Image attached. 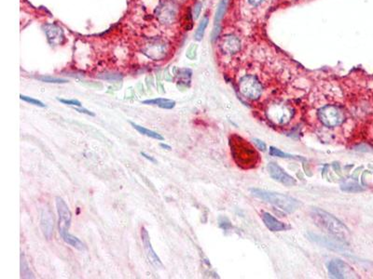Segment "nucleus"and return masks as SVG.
<instances>
[{
  "label": "nucleus",
  "mask_w": 373,
  "mask_h": 279,
  "mask_svg": "<svg viewBox=\"0 0 373 279\" xmlns=\"http://www.w3.org/2000/svg\"><path fill=\"white\" fill-rule=\"evenodd\" d=\"M219 31H220V27H219V25H218V24H215L214 30L212 32V41H214L215 39H217L218 34H219Z\"/></svg>",
  "instance_id": "29"
},
{
  "label": "nucleus",
  "mask_w": 373,
  "mask_h": 279,
  "mask_svg": "<svg viewBox=\"0 0 373 279\" xmlns=\"http://www.w3.org/2000/svg\"><path fill=\"white\" fill-rule=\"evenodd\" d=\"M239 93L246 101L258 102L264 96V88L255 75H244L238 81Z\"/></svg>",
  "instance_id": "5"
},
{
  "label": "nucleus",
  "mask_w": 373,
  "mask_h": 279,
  "mask_svg": "<svg viewBox=\"0 0 373 279\" xmlns=\"http://www.w3.org/2000/svg\"><path fill=\"white\" fill-rule=\"evenodd\" d=\"M228 3H229V0H221L220 3L218 4V7H217V9L215 11V16H214L215 24H218L220 23V21L222 20L223 17L226 13L227 8H228Z\"/></svg>",
  "instance_id": "18"
},
{
  "label": "nucleus",
  "mask_w": 373,
  "mask_h": 279,
  "mask_svg": "<svg viewBox=\"0 0 373 279\" xmlns=\"http://www.w3.org/2000/svg\"><path fill=\"white\" fill-rule=\"evenodd\" d=\"M251 194L255 195L258 198H261L263 201L268 202L274 206H276L279 209H283L286 212H294L299 209L301 203L295 199L293 197H290L285 194H278L274 192H269L266 190H262L258 188L250 189Z\"/></svg>",
  "instance_id": "4"
},
{
  "label": "nucleus",
  "mask_w": 373,
  "mask_h": 279,
  "mask_svg": "<svg viewBox=\"0 0 373 279\" xmlns=\"http://www.w3.org/2000/svg\"><path fill=\"white\" fill-rule=\"evenodd\" d=\"M270 155H272V156H278V157H291V158L293 157L292 155H287L286 153L282 152L281 150L273 147V146L270 148Z\"/></svg>",
  "instance_id": "24"
},
{
  "label": "nucleus",
  "mask_w": 373,
  "mask_h": 279,
  "mask_svg": "<svg viewBox=\"0 0 373 279\" xmlns=\"http://www.w3.org/2000/svg\"><path fill=\"white\" fill-rule=\"evenodd\" d=\"M45 33L48 38L49 42L52 45H60L65 41L64 32L62 28L55 24H46Z\"/></svg>",
  "instance_id": "9"
},
{
  "label": "nucleus",
  "mask_w": 373,
  "mask_h": 279,
  "mask_svg": "<svg viewBox=\"0 0 373 279\" xmlns=\"http://www.w3.org/2000/svg\"><path fill=\"white\" fill-rule=\"evenodd\" d=\"M312 217L314 218L317 225L325 230L326 232L339 237L340 239H346L349 235V230L342 225L337 218L329 214L325 210L315 209L312 212Z\"/></svg>",
  "instance_id": "3"
},
{
  "label": "nucleus",
  "mask_w": 373,
  "mask_h": 279,
  "mask_svg": "<svg viewBox=\"0 0 373 279\" xmlns=\"http://www.w3.org/2000/svg\"><path fill=\"white\" fill-rule=\"evenodd\" d=\"M75 110H76L77 112H80L81 114H85V115H88V116H96V114H95V113L89 111L87 109L83 108V107H77V108H75Z\"/></svg>",
  "instance_id": "28"
},
{
  "label": "nucleus",
  "mask_w": 373,
  "mask_h": 279,
  "mask_svg": "<svg viewBox=\"0 0 373 279\" xmlns=\"http://www.w3.org/2000/svg\"><path fill=\"white\" fill-rule=\"evenodd\" d=\"M208 23H209V19H208V17H207V16L204 17V19L201 21V23L199 24L198 28H197V30H196V33H195V39H196V40H198V41L202 40L203 37H204V35H205V31H206V29H207Z\"/></svg>",
  "instance_id": "20"
},
{
  "label": "nucleus",
  "mask_w": 373,
  "mask_h": 279,
  "mask_svg": "<svg viewBox=\"0 0 373 279\" xmlns=\"http://www.w3.org/2000/svg\"><path fill=\"white\" fill-rule=\"evenodd\" d=\"M229 144L232 159L239 169L251 171L260 167L261 155L247 140L237 133H232L229 137Z\"/></svg>",
  "instance_id": "2"
},
{
  "label": "nucleus",
  "mask_w": 373,
  "mask_h": 279,
  "mask_svg": "<svg viewBox=\"0 0 373 279\" xmlns=\"http://www.w3.org/2000/svg\"><path fill=\"white\" fill-rule=\"evenodd\" d=\"M20 98H21V100L26 101V102H28V103H30V104H33V105H37V106H40V107H42V108L46 107V105H45L42 101L38 100V99H34V98L28 97V96H25V95H23V94L20 95Z\"/></svg>",
  "instance_id": "22"
},
{
  "label": "nucleus",
  "mask_w": 373,
  "mask_h": 279,
  "mask_svg": "<svg viewBox=\"0 0 373 279\" xmlns=\"http://www.w3.org/2000/svg\"><path fill=\"white\" fill-rule=\"evenodd\" d=\"M268 170H269L270 177L279 183L286 186H293L297 185L296 180L289 174H287L280 166H278L277 164L270 162L268 165Z\"/></svg>",
  "instance_id": "8"
},
{
  "label": "nucleus",
  "mask_w": 373,
  "mask_h": 279,
  "mask_svg": "<svg viewBox=\"0 0 373 279\" xmlns=\"http://www.w3.org/2000/svg\"><path fill=\"white\" fill-rule=\"evenodd\" d=\"M262 120L278 131L292 130L302 121L303 114L287 100L274 101L260 110Z\"/></svg>",
  "instance_id": "1"
},
{
  "label": "nucleus",
  "mask_w": 373,
  "mask_h": 279,
  "mask_svg": "<svg viewBox=\"0 0 373 279\" xmlns=\"http://www.w3.org/2000/svg\"><path fill=\"white\" fill-rule=\"evenodd\" d=\"M255 142H256L257 147L259 148L260 150H262V151H265L266 150V144L263 141H262L261 140H255Z\"/></svg>",
  "instance_id": "30"
},
{
  "label": "nucleus",
  "mask_w": 373,
  "mask_h": 279,
  "mask_svg": "<svg viewBox=\"0 0 373 279\" xmlns=\"http://www.w3.org/2000/svg\"><path fill=\"white\" fill-rule=\"evenodd\" d=\"M141 239H142V243H143L145 253L147 255L148 260L151 262V264L156 268L162 267V263H161L159 256L157 255V253L154 251V249L152 248L150 234H149V232L145 227L141 228Z\"/></svg>",
  "instance_id": "7"
},
{
  "label": "nucleus",
  "mask_w": 373,
  "mask_h": 279,
  "mask_svg": "<svg viewBox=\"0 0 373 279\" xmlns=\"http://www.w3.org/2000/svg\"><path fill=\"white\" fill-rule=\"evenodd\" d=\"M197 48H198V46L196 44H191V46H189L188 49H187L186 56L190 60H194L196 58V55H197Z\"/></svg>",
  "instance_id": "23"
},
{
  "label": "nucleus",
  "mask_w": 373,
  "mask_h": 279,
  "mask_svg": "<svg viewBox=\"0 0 373 279\" xmlns=\"http://www.w3.org/2000/svg\"><path fill=\"white\" fill-rule=\"evenodd\" d=\"M163 74H164V80H166V81H171V80L173 79V77H172V75H170L169 69H168V68L164 71Z\"/></svg>",
  "instance_id": "32"
},
{
  "label": "nucleus",
  "mask_w": 373,
  "mask_h": 279,
  "mask_svg": "<svg viewBox=\"0 0 373 279\" xmlns=\"http://www.w3.org/2000/svg\"><path fill=\"white\" fill-rule=\"evenodd\" d=\"M329 274L336 279H344L347 278L350 272V267L341 260H333L328 264Z\"/></svg>",
  "instance_id": "10"
},
{
  "label": "nucleus",
  "mask_w": 373,
  "mask_h": 279,
  "mask_svg": "<svg viewBox=\"0 0 373 279\" xmlns=\"http://www.w3.org/2000/svg\"><path fill=\"white\" fill-rule=\"evenodd\" d=\"M21 278L22 279H34V274H33L29 265L27 264L24 256L21 255Z\"/></svg>",
  "instance_id": "19"
},
{
  "label": "nucleus",
  "mask_w": 373,
  "mask_h": 279,
  "mask_svg": "<svg viewBox=\"0 0 373 279\" xmlns=\"http://www.w3.org/2000/svg\"><path fill=\"white\" fill-rule=\"evenodd\" d=\"M262 220L265 225L272 232H279V231H285L287 229L286 225L281 222H279L277 219L271 216L268 212L262 213Z\"/></svg>",
  "instance_id": "13"
},
{
  "label": "nucleus",
  "mask_w": 373,
  "mask_h": 279,
  "mask_svg": "<svg viewBox=\"0 0 373 279\" xmlns=\"http://www.w3.org/2000/svg\"><path fill=\"white\" fill-rule=\"evenodd\" d=\"M53 215L50 211H45L42 214L41 220V226L43 229V232L46 235L48 239H51L53 233Z\"/></svg>",
  "instance_id": "14"
},
{
  "label": "nucleus",
  "mask_w": 373,
  "mask_h": 279,
  "mask_svg": "<svg viewBox=\"0 0 373 279\" xmlns=\"http://www.w3.org/2000/svg\"><path fill=\"white\" fill-rule=\"evenodd\" d=\"M56 208L58 211V227L59 232L68 231L70 225H71L72 213L70 209L68 208L67 204L64 199L60 196L56 197Z\"/></svg>",
  "instance_id": "6"
},
{
  "label": "nucleus",
  "mask_w": 373,
  "mask_h": 279,
  "mask_svg": "<svg viewBox=\"0 0 373 279\" xmlns=\"http://www.w3.org/2000/svg\"><path fill=\"white\" fill-rule=\"evenodd\" d=\"M99 78L110 81V80H118L119 78H121V77L119 75H114V74H106L105 76H100Z\"/></svg>",
  "instance_id": "27"
},
{
  "label": "nucleus",
  "mask_w": 373,
  "mask_h": 279,
  "mask_svg": "<svg viewBox=\"0 0 373 279\" xmlns=\"http://www.w3.org/2000/svg\"><path fill=\"white\" fill-rule=\"evenodd\" d=\"M201 10H202V3L201 2H197L194 5V8H193V17H194V19H198L199 15L201 13Z\"/></svg>",
  "instance_id": "26"
},
{
  "label": "nucleus",
  "mask_w": 373,
  "mask_h": 279,
  "mask_svg": "<svg viewBox=\"0 0 373 279\" xmlns=\"http://www.w3.org/2000/svg\"><path fill=\"white\" fill-rule=\"evenodd\" d=\"M248 1H249V3H250L251 5H253V6H258V5H260V4L262 3L263 0H248Z\"/></svg>",
  "instance_id": "33"
},
{
  "label": "nucleus",
  "mask_w": 373,
  "mask_h": 279,
  "mask_svg": "<svg viewBox=\"0 0 373 279\" xmlns=\"http://www.w3.org/2000/svg\"><path fill=\"white\" fill-rule=\"evenodd\" d=\"M140 155H142V156H144L145 158H147L148 160H150L151 162L157 163V161H156V159H155L154 157H152V156H151V155H148V154H146V153H144V152H141V153H140Z\"/></svg>",
  "instance_id": "31"
},
{
  "label": "nucleus",
  "mask_w": 373,
  "mask_h": 279,
  "mask_svg": "<svg viewBox=\"0 0 373 279\" xmlns=\"http://www.w3.org/2000/svg\"><path fill=\"white\" fill-rule=\"evenodd\" d=\"M57 100L60 101V102L64 103V104H66V105L77 106V107H81V106H82L81 102H80V101H78V100H75V99H73V100H67V99H60V98H57Z\"/></svg>",
  "instance_id": "25"
},
{
  "label": "nucleus",
  "mask_w": 373,
  "mask_h": 279,
  "mask_svg": "<svg viewBox=\"0 0 373 279\" xmlns=\"http://www.w3.org/2000/svg\"><path fill=\"white\" fill-rule=\"evenodd\" d=\"M60 234H61V236L64 239V242L67 243L68 245H70L73 248H77L79 250L86 249L85 244L82 241L80 240V239H79L77 236L71 234L68 231L60 232Z\"/></svg>",
  "instance_id": "15"
},
{
  "label": "nucleus",
  "mask_w": 373,
  "mask_h": 279,
  "mask_svg": "<svg viewBox=\"0 0 373 279\" xmlns=\"http://www.w3.org/2000/svg\"><path fill=\"white\" fill-rule=\"evenodd\" d=\"M38 79L40 80V81H42V82L53 83V84H64V83H67V82H68L66 79L53 78V77H50V76H42V77H39Z\"/></svg>",
  "instance_id": "21"
},
{
  "label": "nucleus",
  "mask_w": 373,
  "mask_h": 279,
  "mask_svg": "<svg viewBox=\"0 0 373 279\" xmlns=\"http://www.w3.org/2000/svg\"><path fill=\"white\" fill-rule=\"evenodd\" d=\"M160 147L161 148H163V149H165V150H168V151H170V150L172 149L170 145H168V144H166V143H163V142L160 143Z\"/></svg>",
  "instance_id": "34"
},
{
  "label": "nucleus",
  "mask_w": 373,
  "mask_h": 279,
  "mask_svg": "<svg viewBox=\"0 0 373 279\" xmlns=\"http://www.w3.org/2000/svg\"><path fill=\"white\" fill-rule=\"evenodd\" d=\"M145 53L155 61L160 60L165 56V45L164 43L154 41L146 46Z\"/></svg>",
  "instance_id": "12"
},
{
  "label": "nucleus",
  "mask_w": 373,
  "mask_h": 279,
  "mask_svg": "<svg viewBox=\"0 0 373 279\" xmlns=\"http://www.w3.org/2000/svg\"><path fill=\"white\" fill-rule=\"evenodd\" d=\"M143 104H148V105H156L160 108L173 109L175 106V101L170 99H164V98H157V99H151V100H145L142 101Z\"/></svg>",
  "instance_id": "16"
},
{
  "label": "nucleus",
  "mask_w": 373,
  "mask_h": 279,
  "mask_svg": "<svg viewBox=\"0 0 373 279\" xmlns=\"http://www.w3.org/2000/svg\"><path fill=\"white\" fill-rule=\"evenodd\" d=\"M130 124L132 125V126L134 127V129H135V130L139 132L140 134H143L145 136H148V137H150V138L157 140H164V137L161 136V135L159 134L158 132H153V131H151V130L146 129V128L142 127V126L135 124L134 122H130Z\"/></svg>",
  "instance_id": "17"
},
{
  "label": "nucleus",
  "mask_w": 373,
  "mask_h": 279,
  "mask_svg": "<svg viewBox=\"0 0 373 279\" xmlns=\"http://www.w3.org/2000/svg\"><path fill=\"white\" fill-rule=\"evenodd\" d=\"M221 48L228 54H235L241 49V41L238 38L230 35L224 37L221 41Z\"/></svg>",
  "instance_id": "11"
}]
</instances>
